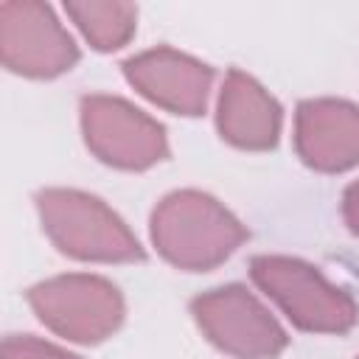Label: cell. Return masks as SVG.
<instances>
[{
	"instance_id": "52a82bcc",
	"label": "cell",
	"mask_w": 359,
	"mask_h": 359,
	"mask_svg": "<svg viewBox=\"0 0 359 359\" xmlns=\"http://www.w3.org/2000/svg\"><path fill=\"white\" fill-rule=\"evenodd\" d=\"M0 59L25 79H56L79 62V45L39 0L0 3Z\"/></svg>"
},
{
	"instance_id": "6da1fadb",
	"label": "cell",
	"mask_w": 359,
	"mask_h": 359,
	"mask_svg": "<svg viewBox=\"0 0 359 359\" xmlns=\"http://www.w3.org/2000/svg\"><path fill=\"white\" fill-rule=\"evenodd\" d=\"M149 236L165 264L185 272H208L224 264L250 238V230L216 196L180 188L154 205Z\"/></svg>"
},
{
	"instance_id": "5bb4252c",
	"label": "cell",
	"mask_w": 359,
	"mask_h": 359,
	"mask_svg": "<svg viewBox=\"0 0 359 359\" xmlns=\"http://www.w3.org/2000/svg\"><path fill=\"white\" fill-rule=\"evenodd\" d=\"M356 359H359V356H356Z\"/></svg>"
},
{
	"instance_id": "7a4b0ae2",
	"label": "cell",
	"mask_w": 359,
	"mask_h": 359,
	"mask_svg": "<svg viewBox=\"0 0 359 359\" xmlns=\"http://www.w3.org/2000/svg\"><path fill=\"white\" fill-rule=\"evenodd\" d=\"M34 208L48 241L67 258L87 264H135L146 250L129 224L95 194L79 188H42Z\"/></svg>"
},
{
	"instance_id": "5b68a950",
	"label": "cell",
	"mask_w": 359,
	"mask_h": 359,
	"mask_svg": "<svg viewBox=\"0 0 359 359\" xmlns=\"http://www.w3.org/2000/svg\"><path fill=\"white\" fill-rule=\"evenodd\" d=\"M191 317L202 337L233 359H278L289 345L278 317L241 283L196 294Z\"/></svg>"
},
{
	"instance_id": "4fadbf2b",
	"label": "cell",
	"mask_w": 359,
	"mask_h": 359,
	"mask_svg": "<svg viewBox=\"0 0 359 359\" xmlns=\"http://www.w3.org/2000/svg\"><path fill=\"white\" fill-rule=\"evenodd\" d=\"M339 210H342L345 227L359 238V180H353V182L342 191V205H339Z\"/></svg>"
},
{
	"instance_id": "7c38bea8",
	"label": "cell",
	"mask_w": 359,
	"mask_h": 359,
	"mask_svg": "<svg viewBox=\"0 0 359 359\" xmlns=\"http://www.w3.org/2000/svg\"><path fill=\"white\" fill-rule=\"evenodd\" d=\"M0 359H81V356L31 334H11L3 339Z\"/></svg>"
},
{
	"instance_id": "3957f363",
	"label": "cell",
	"mask_w": 359,
	"mask_h": 359,
	"mask_svg": "<svg viewBox=\"0 0 359 359\" xmlns=\"http://www.w3.org/2000/svg\"><path fill=\"white\" fill-rule=\"evenodd\" d=\"M252 283L286 314V320L309 334H348L359 323V306L351 292L331 283L314 264L264 252L250 261Z\"/></svg>"
},
{
	"instance_id": "30bf717a",
	"label": "cell",
	"mask_w": 359,
	"mask_h": 359,
	"mask_svg": "<svg viewBox=\"0 0 359 359\" xmlns=\"http://www.w3.org/2000/svg\"><path fill=\"white\" fill-rule=\"evenodd\" d=\"M216 129L224 143L244 151H269L280 140L283 109L250 73L230 67L216 101Z\"/></svg>"
},
{
	"instance_id": "8992f818",
	"label": "cell",
	"mask_w": 359,
	"mask_h": 359,
	"mask_svg": "<svg viewBox=\"0 0 359 359\" xmlns=\"http://www.w3.org/2000/svg\"><path fill=\"white\" fill-rule=\"evenodd\" d=\"M84 146L95 160L118 171H146L168 157L163 123L121 95L93 93L79 104Z\"/></svg>"
},
{
	"instance_id": "8fae6325",
	"label": "cell",
	"mask_w": 359,
	"mask_h": 359,
	"mask_svg": "<svg viewBox=\"0 0 359 359\" xmlns=\"http://www.w3.org/2000/svg\"><path fill=\"white\" fill-rule=\"evenodd\" d=\"M65 14L90 48L101 53L123 48L137 31V6L123 0H70L65 3Z\"/></svg>"
},
{
	"instance_id": "ba28073f",
	"label": "cell",
	"mask_w": 359,
	"mask_h": 359,
	"mask_svg": "<svg viewBox=\"0 0 359 359\" xmlns=\"http://www.w3.org/2000/svg\"><path fill=\"white\" fill-rule=\"evenodd\" d=\"M123 79L154 107L196 118L208 109L213 67L168 45H157L129 56L123 65Z\"/></svg>"
},
{
	"instance_id": "277c9868",
	"label": "cell",
	"mask_w": 359,
	"mask_h": 359,
	"mask_svg": "<svg viewBox=\"0 0 359 359\" xmlns=\"http://www.w3.org/2000/svg\"><path fill=\"white\" fill-rule=\"evenodd\" d=\"M25 300L48 331L76 345H98L109 339L126 317L121 289L90 272H67L39 280L25 292Z\"/></svg>"
},
{
	"instance_id": "9c48e42d",
	"label": "cell",
	"mask_w": 359,
	"mask_h": 359,
	"mask_svg": "<svg viewBox=\"0 0 359 359\" xmlns=\"http://www.w3.org/2000/svg\"><path fill=\"white\" fill-rule=\"evenodd\" d=\"M294 151L320 174L359 165V107L345 98H306L294 109Z\"/></svg>"
}]
</instances>
